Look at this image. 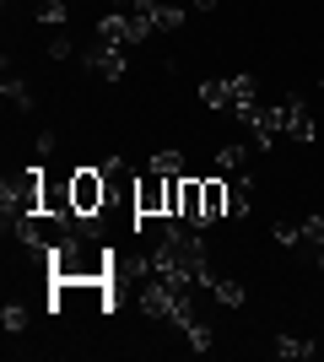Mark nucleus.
Masks as SVG:
<instances>
[{
  "label": "nucleus",
  "instance_id": "nucleus-3",
  "mask_svg": "<svg viewBox=\"0 0 324 362\" xmlns=\"http://www.w3.org/2000/svg\"><path fill=\"white\" fill-rule=\"evenodd\" d=\"M136 211L140 216H168V179L157 168H140L136 173Z\"/></svg>",
  "mask_w": 324,
  "mask_h": 362
},
{
  "label": "nucleus",
  "instance_id": "nucleus-2",
  "mask_svg": "<svg viewBox=\"0 0 324 362\" xmlns=\"http://www.w3.org/2000/svg\"><path fill=\"white\" fill-rule=\"evenodd\" d=\"M200 98H205V108H227V114H238L244 103H254V76H232V81H205Z\"/></svg>",
  "mask_w": 324,
  "mask_h": 362
},
{
  "label": "nucleus",
  "instance_id": "nucleus-7",
  "mask_svg": "<svg viewBox=\"0 0 324 362\" xmlns=\"http://www.w3.org/2000/svg\"><path fill=\"white\" fill-rule=\"evenodd\" d=\"M200 195H205V222H222L232 211V189L227 179H200Z\"/></svg>",
  "mask_w": 324,
  "mask_h": 362
},
{
  "label": "nucleus",
  "instance_id": "nucleus-13",
  "mask_svg": "<svg viewBox=\"0 0 324 362\" xmlns=\"http://www.w3.org/2000/svg\"><path fill=\"white\" fill-rule=\"evenodd\" d=\"M0 325H6V335H22V330H28V308H22V303H6Z\"/></svg>",
  "mask_w": 324,
  "mask_h": 362
},
{
  "label": "nucleus",
  "instance_id": "nucleus-17",
  "mask_svg": "<svg viewBox=\"0 0 324 362\" xmlns=\"http://www.w3.org/2000/svg\"><path fill=\"white\" fill-rule=\"evenodd\" d=\"M313 265H319V271H324V243H319V249H313Z\"/></svg>",
  "mask_w": 324,
  "mask_h": 362
},
{
  "label": "nucleus",
  "instance_id": "nucleus-9",
  "mask_svg": "<svg viewBox=\"0 0 324 362\" xmlns=\"http://www.w3.org/2000/svg\"><path fill=\"white\" fill-rule=\"evenodd\" d=\"M146 168H157L162 179H184V151H157Z\"/></svg>",
  "mask_w": 324,
  "mask_h": 362
},
{
  "label": "nucleus",
  "instance_id": "nucleus-8",
  "mask_svg": "<svg viewBox=\"0 0 324 362\" xmlns=\"http://www.w3.org/2000/svg\"><path fill=\"white\" fill-rule=\"evenodd\" d=\"M205 292H211L216 303H227V308H238V303H244V287H238V281H227V276H216V271H211V287H205Z\"/></svg>",
  "mask_w": 324,
  "mask_h": 362
},
{
  "label": "nucleus",
  "instance_id": "nucleus-1",
  "mask_svg": "<svg viewBox=\"0 0 324 362\" xmlns=\"http://www.w3.org/2000/svg\"><path fill=\"white\" fill-rule=\"evenodd\" d=\"M71 206H76L81 216H103V206H108L103 168H71Z\"/></svg>",
  "mask_w": 324,
  "mask_h": 362
},
{
  "label": "nucleus",
  "instance_id": "nucleus-5",
  "mask_svg": "<svg viewBox=\"0 0 324 362\" xmlns=\"http://www.w3.org/2000/svg\"><path fill=\"white\" fill-rule=\"evenodd\" d=\"M87 71L103 76V81H119V76H124V49H119V44H97V49H87Z\"/></svg>",
  "mask_w": 324,
  "mask_h": 362
},
{
  "label": "nucleus",
  "instance_id": "nucleus-4",
  "mask_svg": "<svg viewBox=\"0 0 324 362\" xmlns=\"http://www.w3.org/2000/svg\"><path fill=\"white\" fill-rule=\"evenodd\" d=\"M276 130H287L292 141H313V114H308V103H303L297 92H287L276 103Z\"/></svg>",
  "mask_w": 324,
  "mask_h": 362
},
{
  "label": "nucleus",
  "instance_id": "nucleus-12",
  "mask_svg": "<svg viewBox=\"0 0 324 362\" xmlns=\"http://www.w3.org/2000/svg\"><path fill=\"white\" fill-rule=\"evenodd\" d=\"M0 92H6V103H11V108H32V92H28V81L6 76V87H0Z\"/></svg>",
  "mask_w": 324,
  "mask_h": 362
},
{
  "label": "nucleus",
  "instance_id": "nucleus-14",
  "mask_svg": "<svg viewBox=\"0 0 324 362\" xmlns=\"http://www.w3.org/2000/svg\"><path fill=\"white\" fill-rule=\"evenodd\" d=\"M216 168H222V179L244 168V146H216Z\"/></svg>",
  "mask_w": 324,
  "mask_h": 362
},
{
  "label": "nucleus",
  "instance_id": "nucleus-6",
  "mask_svg": "<svg viewBox=\"0 0 324 362\" xmlns=\"http://www.w3.org/2000/svg\"><path fill=\"white\" fill-rule=\"evenodd\" d=\"M179 222H189V227H205V195H200V179H184L179 184Z\"/></svg>",
  "mask_w": 324,
  "mask_h": 362
},
{
  "label": "nucleus",
  "instance_id": "nucleus-11",
  "mask_svg": "<svg viewBox=\"0 0 324 362\" xmlns=\"http://www.w3.org/2000/svg\"><path fill=\"white\" fill-rule=\"evenodd\" d=\"M32 16L49 28H65V0H32Z\"/></svg>",
  "mask_w": 324,
  "mask_h": 362
},
{
  "label": "nucleus",
  "instance_id": "nucleus-15",
  "mask_svg": "<svg viewBox=\"0 0 324 362\" xmlns=\"http://www.w3.org/2000/svg\"><path fill=\"white\" fill-rule=\"evenodd\" d=\"M65 54H71V38L54 28V38H49V60H65Z\"/></svg>",
  "mask_w": 324,
  "mask_h": 362
},
{
  "label": "nucleus",
  "instance_id": "nucleus-10",
  "mask_svg": "<svg viewBox=\"0 0 324 362\" xmlns=\"http://www.w3.org/2000/svg\"><path fill=\"white\" fill-rule=\"evenodd\" d=\"M276 357H287V362L313 357V341H297V335H276Z\"/></svg>",
  "mask_w": 324,
  "mask_h": 362
},
{
  "label": "nucleus",
  "instance_id": "nucleus-16",
  "mask_svg": "<svg viewBox=\"0 0 324 362\" xmlns=\"http://www.w3.org/2000/svg\"><path fill=\"white\" fill-rule=\"evenodd\" d=\"M189 6H195V11H216V0H189Z\"/></svg>",
  "mask_w": 324,
  "mask_h": 362
}]
</instances>
